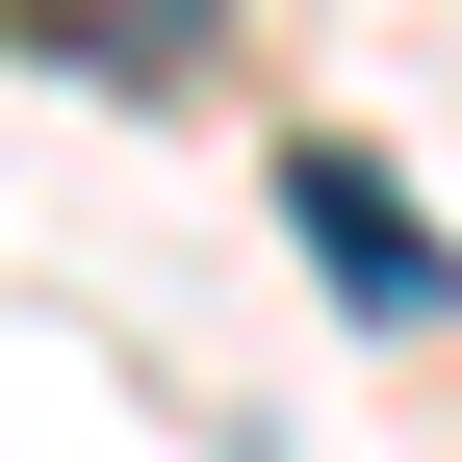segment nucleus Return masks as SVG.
Here are the masks:
<instances>
[{"mask_svg":"<svg viewBox=\"0 0 462 462\" xmlns=\"http://www.w3.org/2000/svg\"><path fill=\"white\" fill-rule=\"evenodd\" d=\"M0 51H51V78H103V103H180L231 51V0H0Z\"/></svg>","mask_w":462,"mask_h":462,"instance_id":"f257e3e1","label":"nucleus"},{"mask_svg":"<svg viewBox=\"0 0 462 462\" xmlns=\"http://www.w3.org/2000/svg\"><path fill=\"white\" fill-rule=\"evenodd\" d=\"M282 206H309V257H334V309H437V231H411V180H385V154H282Z\"/></svg>","mask_w":462,"mask_h":462,"instance_id":"f03ea898","label":"nucleus"}]
</instances>
